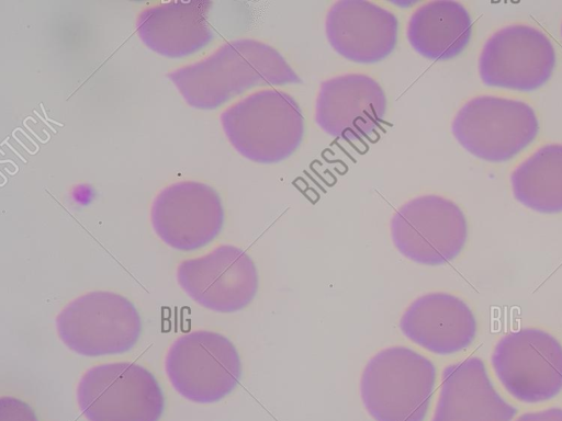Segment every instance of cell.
Here are the masks:
<instances>
[{"label":"cell","mask_w":562,"mask_h":421,"mask_svg":"<svg viewBox=\"0 0 562 421\" xmlns=\"http://www.w3.org/2000/svg\"><path fill=\"white\" fill-rule=\"evenodd\" d=\"M165 368L173 388L196 403L224 398L241 376L235 345L226 337L205 330L179 337L167 353Z\"/></svg>","instance_id":"obj_7"},{"label":"cell","mask_w":562,"mask_h":421,"mask_svg":"<svg viewBox=\"0 0 562 421\" xmlns=\"http://www.w3.org/2000/svg\"><path fill=\"white\" fill-rule=\"evenodd\" d=\"M194 109H216L257 86L301 82L272 46L250 38L225 43L206 58L167 75Z\"/></svg>","instance_id":"obj_1"},{"label":"cell","mask_w":562,"mask_h":421,"mask_svg":"<svg viewBox=\"0 0 562 421\" xmlns=\"http://www.w3.org/2000/svg\"><path fill=\"white\" fill-rule=\"evenodd\" d=\"M518 409L495 389L476 356L448 365L431 421H512Z\"/></svg>","instance_id":"obj_16"},{"label":"cell","mask_w":562,"mask_h":421,"mask_svg":"<svg viewBox=\"0 0 562 421\" xmlns=\"http://www.w3.org/2000/svg\"><path fill=\"white\" fill-rule=\"evenodd\" d=\"M177 281L191 299L217 312L245 308L259 286L252 259L232 244H222L204 257L182 261L177 269Z\"/></svg>","instance_id":"obj_10"},{"label":"cell","mask_w":562,"mask_h":421,"mask_svg":"<svg viewBox=\"0 0 562 421\" xmlns=\"http://www.w3.org/2000/svg\"><path fill=\"white\" fill-rule=\"evenodd\" d=\"M391 237L398 252L411 261L442 265L462 251L468 225L464 214L452 201L423 195L406 202L394 213Z\"/></svg>","instance_id":"obj_9"},{"label":"cell","mask_w":562,"mask_h":421,"mask_svg":"<svg viewBox=\"0 0 562 421\" xmlns=\"http://www.w3.org/2000/svg\"><path fill=\"white\" fill-rule=\"evenodd\" d=\"M224 133L245 158L276 163L301 145L304 118L297 102L277 89L259 90L226 109L221 115Z\"/></svg>","instance_id":"obj_3"},{"label":"cell","mask_w":562,"mask_h":421,"mask_svg":"<svg viewBox=\"0 0 562 421\" xmlns=\"http://www.w3.org/2000/svg\"><path fill=\"white\" fill-rule=\"evenodd\" d=\"M56 328L71 351L100 356L130 351L140 335L142 320L124 296L97 291L69 303L57 316Z\"/></svg>","instance_id":"obj_4"},{"label":"cell","mask_w":562,"mask_h":421,"mask_svg":"<svg viewBox=\"0 0 562 421\" xmlns=\"http://www.w3.org/2000/svg\"><path fill=\"white\" fill-rule=\"evenodd\" d=\"M397 27L391 11L367 0L337 1L325 19L330 46L358 64H373L387 57L396 45Z\"/></svg>","instance_id":"obj_14"},{"label":"cell","mask_w":562,"mask_h":421,"mask_svg":"<svg viewBox=\"0 0 562 421\" xmlns=\"http://www.w3.org/2000/svg\"><path fill=\"white\" fill-rule=\"evenodd\" d=\"M561 32H562V27H561Z\"/></svg>","instance_id":"obj_22"},{"label":"cell","mask_w":562,"mask_h":421,"mask_svg":"<svg viewBox=\"0 0 562 421\" xmlns=\"http://www.w3.org/2000/svg\"><path fill=\"white\" fill-rule=\"evenodd\" d=\"M407 39L422 56L447 60L469 44L472 21L467 9L453 0H435L419 7L407 24Z\"/></svg>","instance_id":"obj_18"},{"label":"cell","mask_w":562,"mask_h":421,"mask_svg":"<svg viewBox=\"0 0 562 421\" xmlns=\"http://www.w3.org/2000/svg\"><path fill=\"white\" fill-rule=\"evenodd\" d=\"M212 2L169 1L143 10L136 21L140 41L153 52L180 58L205 47L213 38L209 23Z\"/></svg>","instance_id":"obj_17"},{"label":"cell","mask_w":562,"mask_h":421,"mask_svg":"<svg viewBox=\"0 0 562 421\" xmlns=\"http://www.w3.org/2000/svg\"><path fill=\"white\" fill-rule=\"evenodd\" d=\"M385 110V93L373 78L347 73L321 83L315 122L335 138L363 140L376 132Z\"/></svg>","instance_id":"obj_13"},{"label":"cell","mask_w":562,"mask_h":421,"mask_svg":"<svg viewBox=\"0 0 562 421\" xmlns=\"http://www.w3.org/2000/svg\"><path fill=\"white\" fill-rule=\"evenodd\" d=\"M515 198L543 214L562 212V145L539 148L510 175Z\"/></svg>","instance_id":"obj_19"},{"label":"cell","mask_w":562,"mask_h":421,"mask_svg":"<svg viewBox=\"0 0 562 421\" xmlns=\"http://www.w3.org/2000/svg\"><path fill=\"white\" fill-rule=\"evenodd\" d=\"M515 421H562V408H548L539 411L526 412Z\"/></svg>","instance_id":"obj_21"},{"label":"cell","mask_w":562,"mask_h":421,"mask_svg":"<svg viewBox=\"0 0 562 421\" xmlns=\"http://www.w3.org/2000/svg\"><path fill=\"white\" fill-rule=\"evenodd\" d=\"M436 366L407 346L379 351L366 364L360 395L375 421H424L435 390Z\"/></svg>","instance_id":"obj_2"},{"label":"cell","mask_w":562,"mask_h":421,"mask_svg":"<svg viewBox=\"0 0 562 421\" xmlns=\"http://www.w3.org/2000/svg\"><path fill=\"white\" fill-rule=\"evenodd\" d=\"M77 401L88 421H158L164 410L156 378L131 362L88 369L78 384Z\"/></svg>","instance_id":"obj_6"},{"label":"cell","mask_w":562,"mask_h":421,"mask_svg":"<svg viewBox=\"0 0 562 421\" xmlns=\"http://www.w3.org/2000/svg\"><path fill=\"white\" fill-rule=\"evenodd\" d=\"M451 129L458 143L473 156L502 162L518 155L536 138L538 120L522 101L481 95L458 111Z\"/></svg>","instance_id":"obj_5"},{"label":"cell","mask_w":562,"mask_h":421,"mask_svg":"<svg viewBox=\"0 0 562 421\" xmlns=\"http://www.w3.org/2000/svg\"><path fill=\"white\" fill-rule=\"evenodd\" d=\"M491 364L503 387L518 401L542 402L562 390V344L541 329L506 333L494 346Z\"/></svg>","instance_id":"obj_8"},{"label":"cell","mask_w":562,"mask_h":421,"mask_svg":"<svg viewBox=\"0 0 562 421\" xmlns=\"http://www.w3.org/2000/svg\"><path fill=\"white\" fill-rule=\"evenodd\" d=\"M400 328L423 349L448 355L467 349L476 335V319L459 297L443 292L425 294L405 309Z\"/></svg>","instance_id":"obj_15"},{"label":"cell","mask_w":562,"mask_h":421,"mask_svg":"<svg viewBox=\"0 0 562 421\" xmlns=\"http://www.w3.org/2000/svg\"><path fill=\"white\" fill-rule=\"evenodd\" d=\"M150 219L157 236L171 248L191 251L211 242L221 231L224 209L217 192L195 181L165 187L154 200Z\"/></svg>","instance_id":"obj_12"},{"label":"cell","mask_w":562,"mask_h":421,"mask_svg":"<svg viewBox=\"0 0 562 421\" xmlns=\"http://www.w3.org/2000/svg\"><path fill=\"white\" fill-rule=\"evenodd\" d=\"M555 65V52L541 31L529 25H509L494 33L479 58L484 84L532 91L544 84Z\"/></svg>","instance_id":"obj_11"},{"label":"cell","mask_w":562,"mask_h":421,"mask_svg":"<svg viewBox=\"0 0 562 421\" xmlns=\"http://www.w3.org/2000/svg\"><path fill=\"white\" fill-rule=\"evenodd\" d=\"M0 421H37L31 407L13 397L0 398Z\"/></svg>","instance_id":"obj_20"}]
</instances>
